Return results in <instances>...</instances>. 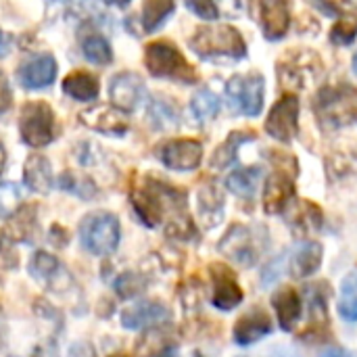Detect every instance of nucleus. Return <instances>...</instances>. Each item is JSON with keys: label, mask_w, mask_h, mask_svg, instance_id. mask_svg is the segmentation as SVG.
I'll use <instances>...</instances> for the list:
<instances>
[{"label": "nucleus", "mask_w": 357, "mask_h": 357, "mask_svg": "<svg viewBox=\"0 0 357 357\" xmlns=\"http://www.w3.org/2000/svg\"><path fill=\"white\" fill-rule=\"evenodd\" d=\"M132 205L144 226L157 228L165 222V232L169 236L180 241L195 236V226L186 211V195L167 182L146 178L134 188Z\"/></svg>", "instance_id": "nucleus-1"}, {"label": "nucleus", "mask_w": 357, "mask_h": 357, "mask_svg": "<svg viewBox=\"0 0 357 357\" xmlns=\"http://www.w3.org/2000/svg\"><path fill=\"white\" fill-rule=\"evenodd\" d=\"M268 230L264 226L234 224L222 236L218 249L220 253L241 268H253L268 249Z\"/></svg>", "instance_id": "nucleus-2"}, {"label": "nucleus", "mask_w": 357, "mask_h": 357, "mask_svg": "<svg viewBox=\"0 0 357 357\" xmlns=\"http://www.w3.org/2000/svg\"><path fill=\"white\" fill-rule=\"evenodd\" d=\"M188 44L203 59H215V56L243 59L247 54L245 40L230 25L199 27Z\"/></svg>", "instance_id": "nucleus-3"}, {"label": "nucleus", "mask_w": 357, "mask_h": 357, "mask_svg": "<svg viewBox=\"0 0 357 357\" xmlns=\"http://www.w3.org/2000/svg\"><path fill=\"white\" fill-rule=\"evenodd\" d=\"M144 65L155 77L176 79L180 84H195L199 79L195 67L169 42H151L144 50Z\"/></svg>", "instance_id": "nucleus-4"}, {"label": "nucleus", "mask_w": 357, "mask_h": 357, "mask_svg": "<svg viewBox=\"0 0 357 357\" xmlns=\"http://www.w3.org/2000/svg\"><path fill=\"white\" fill-rule=\"evenodd\" d=\"M119 238H121V228H119V220L113 213L96 211L86 215L79 224L82 247L92 255L107 257L115 253L119 247Z\"/></svg>", "instance_id": "nucleus-5"}, {"label": "nucleus", "mask_w": 357, "mask_h": 357, "mask_svg": "<svg viewBox=\"0 0 357 357\" xmlns=\"http://www.w3.org/2000/svg\"><path fill=\"white\" fill-rule=\"evenodd\" d=\"M19 132L23 142L33 149H42L50 144L56 134V119L50 105L42 100L25 102L19 117Z\"/></svg>", "instance_id": "nucleus-6"}, {"label": "nucleus", "mask_w": 357, "mask_h": 357, "mask_svg": "<svg viewBox=\"0 0 357 357\" xmlns=\"http://www.w3.org/2000/svg\"><path fill=\"white\" fill-rule=\"evenodd\" d=\"M324 65L320 56L312 50H295L289 52L278 63V79L282 88L289 90H305L322 77Z\"/></svg>", "instance_id": "nucleus-7"}, {"label": "nucleus", "mask_w": 357, "mask_h": 357, "mask_svg": "<svg viewBox=\"0 0 357 357\" xmlns=\"http://www.w3.org/2000/svg\"><path fill=\"white\" fill-rule=\"evenodd\" d=\"M356 102L357 90L343 82L339 86H326L320 90L316 98V111L322 123L343 126L351 115H356Z\"/></svg>", "instance_id": "nucleus-8"}, {"label": "nucleus", "mask_w": 357, "mask_h": 357, "mask_svg": "<svg viewBox=\"0 0 357 357\" xmlns=\"http://www.w3.org/2000/svg\"><path fill=\"white\" fill-rule=\"evenodd\" d=\"M264 75L261 73H243V75H234L228 84H226V96L232 105L234 111L255 117L261 113L264 109Z\"/></svg>", "instance_id": "nucleus-9"}, {"label": "nucleus", "mask_w": 357, "mask_h": 357, "mask_svg": "<svg viewBox=\"0 0 357 357\" xmlns=\"http://www.w3.org/2000/svg\"><path fill=\"white\" fill-rule=\"evenodd\" d=\"M209 274H211V305L220 312H232L236 310L243 299H245V293H243V287L238 284L236 280V274L224 266V264H213L209 268Z\"/></svg>", "instance_id": "nucleus-10"}, {"label": "nucleus", "mask_w": 357, "mask_h": 357, "mask_svg": "<svg viewBox=\"0 0 357 357\" xmlns=\"http://www.w3.org/2000/svg\"><path fill=\"white\" fill-rule=\"evenodd\" d=\"M297 123H299V100L295 94H287L272 107L266 119V132L280 142H291L297 134Z\"/></svg>", "instance_id": "nucleus-11"}, {"label": "nucleus", "mask_w": 357, "mask_h": 357, "mask_svg": "<svg viewBox=\"0 0 357 357\" xmlns=\"http://www.w3.org/2000/svg\"><path fill=\"white\" fill-rule=\"evenodd\" d=\"M79 121L90 130L109 136H121L130 128V119L126 111L117 109L115 105H102V102L84 109L79 113Z\"/></svg>", "instance_id": "nucleus-12"}, {"label": "nucleus", "mask_w": 357, "mask_h": 357, "mask_svg": "<svg viewBox=\"0 0 357 357\" xmlns=\"http://www.w3.org/2000/svg\"><path fill=\"white\" fill-rule=\"evenodd\" d=\"M272 331H274L272 316L264 307H251L234 322L232 337L238 347H249V345L261 341L264 337H268Z\"/></svg>", "instance_id": "nucleus-13"}, {"label": "nucleus", "mask_w": 357, "mask_h": 357, "mask_svg": "<svg viewBox=\"0 0 357 357\" xmlns=\"http://www.w3.org/2000/svg\"><path fill=\"white\" fill-rule=\"evenodd\" d=\"M172 312L159 301H140L121 312V324L128 331H144V328H159L169 324Z\"/></svg>", "instance_id": "nucleus-14"}, {"label": "nucleus", "mask_w": 357, "mask_h": 357, "mask_svg": "<svg viewBox=\"0 0 357 357\" xmlns=\"http://www.w3.org/2000/svg\"><path fill=\"white\" fill-rule=\"evenodd\" d=\"M159 157L165 167L176 172H192L201 165L203 159V146L197 140H172L165 146H161Z\"/></svg>", "instance_id": "nucleus-15"}, {"label": "nucleus", "mask_w": 357, "mask_h": 357, "mask_svg": "<svg viewBox=\"0 0 357 357\" xmlns=\"http://www.w3.org/2000/svg\"><path fill=\"white\" fill-rule=\"evenodd\" d=\"M109 96H111V102L117 109H121V111H134L142 102V98H144V82H142L140 75L130 73V71L117 73L111 79Z\"/></svg>", "instance_id": "nucleus-16"}, {"label": "nucleus", "mask_w": 357, "mask_h": 357, "mask_svg": "<svg viewBox=\"0 0 357 357\" xmlns=\"http://www.w3.org/2000/svg\"><path fill=\"white\" fill-rule=\"evenodd\" d=\"M324 259V247L316 241H301L289 255V272L293 278L303 280L314 276Z\"/></svg>", "instance_id": "nucleus-17"}, {"label": "nucleus", "mask_w": 357, "mask_h": 357, "mask_svg": "<svg viewBox=\"0 0 357 357\" xmlns=\"http://www.w3.org/2000/svg\"><path fill=\"white\" fill-rule=\"evenodd\" d=\"M295 197L293 178L287 172H274L264 188V209L268 215H276L289 209Z\"/></svg>", "instance_id": "nucleus-18"}, {"label": "nucleus", "mask_w": 357, "mask_h": 357, "mask_svg": "<svg viewBox=\"0 0 357 357\" xmlns=\"http://www.w3.org/2000/svg\"><path fill=\"white\" fill-rule=\"evenodd\" d=\"M261 27L268 40H280L291 27V4L289 0H259Z\"/></svg>", "instance_id": "nucleus-19"}, {"label": "nucleus", "mask_w": 357, "mask_h": 357, "mask_svg": "<svg viewBox=\"0 0 357 357\" xmlns=\"http://www.w3.org/2000/svg\"><path fill=\"white\" fill-rule=\"evenodd\" d=\"M272 307H274V312H276L278 326H280L284 333L295 331V326L299 324L301 314H303L301 295H299L295 289H291V287H282V289H278V291L272 295Z\"/></svg>", "instance_id": "nucleus-20"}, {"label": "nucleus", "mask_w": 357, "mask_h": 357, "mask_svg": "<svg viewBox=\"0 0 357 357\" xmlns=\"http://www.w3.org/2000/svg\"><path fill=\"white\" fill-rule=\"evenodd\" d=\"M54 77H56V61L50 54H38L27 63H23L19 69V82L31 90L50 86Z\"/></svg>", "instance_id": "nucleus-21"}, {"label": "nucleus", "mask_w": 357, "mask_h": 357, "mask_svg": "<svg viewBox=\"0 0 357 357\" xmlns=\"http://www.w3.org/2000/svg\"><path fill=\"white\" fill-rule=\"evenodd\" d=\"M224 205V192L215 182H209L199 190V215L205 228H215L222 222Z\"/></svg>", "instance_id": "nucleus-22"}, {"label": "nucleus", "mask_w": 357, "mask_h": 357, "mask_svg": "<svg viewBox=\"0 0 357 357\" xmlns=\"http://www.w3.org/2000/svg\"><path fill=\"white\" fill-rule=\"evenodd\" d=\"M23 180L29 190H33L38 195H48L52 188V169H50L48 159L42 155H31L25 161Z\"/></svg>", "instance_id": "nucleus-23"}, {"label": "nucleus", "mask_w": 357, "mask_h": 357, "mask_svg": "<svg viewBox=\"0 0 357 357\" xmlns=\"http://www.w3.org/2000/svg\"><path fill=\"white\" fill-rule=\"evenodd\" d=\"M10 224H8V230L6 234L13 238V241H19V243H31L36 238V232H38V213H36V205H25L21 209L15 211L13 218H8Z\"/></svg>", "instance_id": "nucleus-24"}, {"label": "nucleus", "mask_w": 357, "mask_h": 357, "mask_svg": "<svg viewBox=\"0 0 357 357\" xmlns=\"http://www.w3.org/2000/svg\"><path fill=\"white\" fill-rule=\"evenodd\" d=\"M289 209H291L289 224L297 232L307 234V232H316L322 228V211L318 205H314L310 201H299L295 205H289Z\"/></svg>", "instance_id": "nucleus-25"}, {"label": "nucleus", "mask_w": 357, "mask_h": 357, "mask_svg": "<svg viewBox=\"0 0 357 357\" xmlns=\"http://www.w3.org/2000/svg\"><path fill=\"white\" fill-rule=\"evenodd\" d=\"M63 92L73 100H94L98 96V79L88 71H73L63 79Z\"/></svg>", "instance_id": "nucleus-26"}, {"label": "nucleus", "mask_w": 357, "mask_h": 357, "mask_svg": "<svg viewBox=\"0 0 357 357\" xmlns=\"http://www.w3.org/2000/svg\"><path fill=\"white\" fill-rule=\"evenodd\" d=\"M264 169L261 167H243L228 176L226 186L241 199H253L257 192V184L261 182Z\"/></svg>", "instance_id": "nucleus-27"}, {"label": "nucleus", "mask_w": 357, "mask_h": 357, "mask_svg": "<svg viewBox=\"0 0 357 357\" xmlns=\"http://www.w3.org/2000/svg\"><path fill=\"white\" fill-rule=\"evenodd\" d=\"M255 134L253 132H232L228 136V140L224 144L218 146V151L213 153L211 157V167L213 169H224V167H230L236 159H238V149L241 144L253 140Z\"/></svg>", "instance_id": "nucleus-28"}, {"label": "nucleus", "mask_w": 357, "mask_h": 357, "mask_svg": "<svg viewBox=\"0 0 357 357\" xmlns=\"http://www.w3.org/2000/svg\"><path fill=\"white\" fill-rule=\"evenodd\" d=\"M339 314L345 322H357V270H351L341 282Z\"/></svg>", "instance_id": "nucleus-29"}, {"label": "nucleus", "mask_w": 357, "mask_h": 357, "mask_svg": "<svg viewBox=\"0 0 357 357\" xmlns=\"http://www.w3.org/2000/svg\"><path fill=\"white\" fill-rule=\"evenodd\" d=\"M176 8L174 0H144L142 4V25L146 31H155Z\"/></svg>", "instance_id": "nucleus-30"}, {"label": "nucleus", "mask_w": 357, "mask_h": 357, "mask_svg": "<svg viewBox=\"0 0 357 357\" xmlns=\"http://www.w3.org/2000/svg\"><path fill=\"white\" fill-rule=\"evenodd\" d=\"M82 50H84V56L94 65H109L113 61V50L109 42L98 33H88L82 40Z\"/></svg>", "instance_id": "nucleus-31"}, {"label": "nucleus", "mask_w": 357, "mask_h": 357, "mask_svg": "<svg viewBox=\"0 0 357 357\" xmlns=\"http://www.w3.org/2000/svg\"><path fill=\"white\" fill-rule=\"evenodd\" d=\"M29 274L38 280H52L59 272H61V264L54 255H50L48 251H36V255L29 261Z\"/></svg>", "instance_id": "nucleus-32"}, {"label": "nucleus", "mask_w": 357, "mask_h": 357, "mask_svg": "<svg viewBox=\"0 0 357 357\" xmlns=\"http://www.w3.org/2000/svg\"><path fill=\"white\" fill-rule=\"evenodd\" d=\"M190 109L195 113V117L199 121H207V119H213L220 111V98L209 92V90H201L195 94L192 102H190Z\"/></svg>", "instance_id": "nucleus-33"}, {"label": "nucleus", "mask_w": 357, "mask_h": 357, "mask_svg": "<svg viewBox=\"0 0 357 357\" xmlns=\"http://www.w3.org/2000/svg\"><path fill=\"white\" fill-rule=\"evenodd\" d=\"M307 291H310V293H307V314H310L312 326H316V324H324V322L328 320L324 287H322V284H312Z\"/></svg>", "instance_id": "nucleus-34"}, {"label": "nucleus", "mask_w": 357, "mask_h": 357, "mask_svg": "<svg viewBox=\"0 0 357 357\" xmlns=\"http://www.w3.org/2000/svg\"><path fill=\"white\" fill-rule=\"evenodd\" d=\"M21 205V188L13 182L0 184V220H8Z\"/></svg>", "instance_id": "nucleus-35"}, {"label": "nucleus", "mask_w": 357, "mask_h": 357, "mask_svg": "<svg viewBox=\"0 0 357 357\" xmlns=\"http://www.w3.org/2000/svg\"><path fill=\"white\" fill-rule=\"evenodd\" d=\"M144 289H146V280L138 274H132V272H126L115 280V291L121 299L138 297Z\"/></svg>", "instance_id": "nucleus-36"}, {"label": "nucleus", "mask_w": 357, "mask_h": 357, "mask_svg": "<svg viewBox=\"0 0 357 357\" xmlns=\"http://www.w3.org/2000/svg\"><path fill=\"white\" fill-rule=\"evenodd\" d=\"M357 36V15H347L337 21V25L331 31V40L335 44H349Z\"/></svg>", "instance_id": "nucleus-37"}, {"label": "nucleus", "mask_w": 357, "mask_h": 357, "mask_svg": "<svg viewBox=\"0 0 357 357\" xmlns=\"http://www.w3.org/2000/svg\"><path fill=\"white\" fill-rule=\"evenodd\" d=\"M59 186L63 190H69V192L82 197V199H92L94 192H96V188H94V184L90 180H79L73 174H63L61 180H59Z\"/></svg>", "instance_id": "nucleus-38"}, {"label": "nucleus", "mask_w": 357, "mask_h": 357, "mask_svg": "<svg viewBox=\"0 0 357 357\" xmlns=\"http://www.w3.org/2000/svg\"><path fill=\"white\" fill-rule=\"evenodd\" d=\"M17 266L19 259L15 251V241L6 232H0V270H15Z\"/></svg>", "instance_id": "nucleus-39"}, {"label": "nucleus", "mask_w": 357, "mask_h": 357, "mask_svg": "<svg viewBox=\"0 0 357 357\" xmlns=\"http://www.w3.org/2000/svg\"><path fill=\"white\" fill-rule=\"evenodd\" d=\"M186 6H188L195 15H199L201 19H207V21H213V19H218V15H220L215 0H186Z\"/></svg>", "instance_id": "nucleus-40"}, {"label": "nucleus", "mask_w": 357, "mask_h": 357, "mask_svg": "<svg viewBox=\"0 0 357 357\" xmlns=\"http://www.w3.org/2000/svg\"><path fill=\"white\" fill-rule=\"evenodd\" d=\"M10 100H13V96H10V86H8L4 73L0 71V113H4V111L10 107Z\"/></svg>", "instance_id": "nucleus-41"}, {"label": "nucleus", "mask_w": 357, "mask_h": 357, "mask_svg": "<svg viewBox=\"0 0 357 357\" xmlns=\"http://www.w3.org/2000/svg\"><path fill=\"white\" fill-rule=\"evenodd\" d=\"M67 357H96V354H94V347L92 345H88V343H75L69 349Z\"/></svg>", "instance_id": "nucleus-42"}, {"label": "nucleus", "mask_w": 357, "mask_h": 357, "mask_svg": "<svg viewBox=\"0 0 357 357\" xmlns=\"http://www.w3.org/2000/svg\"><path fill=\"white\" fill-rule=\"evenodd\" d=\"M322 357H351L343 347H335V345H328L324 351H322Z\"/></svg>", "instance_id": "nucleus-43"}, {"label": "nucleus", "mask_w": 357, "mask_h": 357, "mask_svg": "<svg viewBox=\"0 0 357 357\" xmlns=\"http://www.w3.org/2000/svg\"><path fill=\"white\" fill-rule=\"evenodd\" d=\"M8 48H10V38L0 31V56H4L8 52Z\"/></svg>", "instance_id": "nucleus-44"}, {"label": "nucleus", "mask_w": 357, "mask_h": 357, "mask_svg": "<svg viewBox=\"0 0 357 357\" xmlns=\"http://www.w3.org/2000/svg\"><path fill=\"white\" fill-rule=\"evenodd\" d=\"M157 357H180V356H178V351H176L174 347H165V349H163V351H161Z\"/></svg>", "instance_id": "nucleus-45"}, {"label": "nucleus", "mask_w": 357, "mask_h": 357, "mask_svg": "<svg viewBox=\"0 0 357 357\" xmlns=\"http://www.w3.org/2000/svg\"><path fill=\"white\" fill-rule=\"evenodd\" d=\"M4 165H6V151H4V146L0 142V174L4 172Z\"/></svg>", "instance_id": "nucleus-46"}, {"label": "nucleus", "mask_w": 357, "mask_h": 357, "mask_svg": "<svg viewBox=\"0 0 357 357\" xmlns=\"http://www.w3.org/2000/svg\"><path fill=\"white\" fill-rule=\"evenodd\" d=\"M105 4H113V6H126L130 0H102Z\"/></svg>", "instance_id": "nucleus-47"}, {"label": "nucleus", "mask_w": 357, "mask_h": 357, "mask_svg": "<svg viewBox=\"0 0 357 357\" xmlns=\"http://www.w3.org/2000/svg\"><path fill=\"white\" fill-rule=\"evenodd\" d=\"M354 71H356V75H357V52H356V56H354Z\"/></svg>", "instance_id": "nucleus-48"}, {"label": "nucleus", "mask_w": 357, "mask_h": 357, "mask_svg": "<svg viewBox=\"0 0 357 357\" xmlns=\"http://www.w3.org/2000/svg\"><path fill=\"white\" fill-rule=\"evenodd\" d=\"M195 357H203V356H201V354H199V351H195Z\"/></svg>", "instance_id": "nucleus-49"}, {"label": "nucleus", "mask_w": 357, "mask_h": 357, "mask_svg": "<svg viewBox=\"0 0 357 357\" xmlns=\"http://www.w3.org/2000/svg\"><path fill=\"white\" fill-rule=\"evenodd\" d=\"M356 117H357V113H356Z\"/></svg>", "instance_id": "nucleus-50"}]
</instances>
